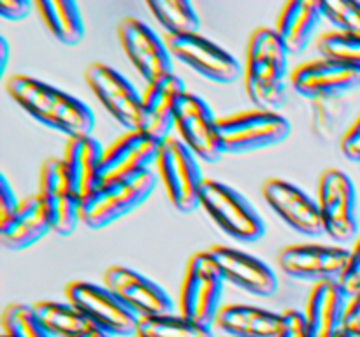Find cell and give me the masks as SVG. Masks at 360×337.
Instances as JSON below:
<instances>
[{
	"label": "cell",
	"instance_id": "1",
	"mask_svg": "<svg viewBox=\"0 0 360 337\" xmlns=\"http://www.w3.org/2000/svg\"><path fill=\"white\" fill-rule=\"evenodd\" d=\"M9 97L34 119L48 128L72 137L91 136L95 116L91 109L74 95L27 74L7 77Z\"/></svg>",
	"mask_w": 360,
	"mask_h": 337
},
{
	"label": "cell",
	"instance_id": "2",
	"mask_svg": "<svg viewBox=\"0 0 360 337\" xmlns=\"http://www.w3.org/2000/svg\"><path fill=\"white\" fill-rule=\"evenodd\" d=\"M288 51L274 28L259 27L250 35L243 69L245 90L257 109L280 112L288 100Z\"/></svg>",
	"mask_w": 360,
	"mask_h": 337
},
{
	"label": "cell",
	"instance_id": "3",
	"mask_svg": "<svg viewBox=\"0 0 360 337\" xmlns=\"http://www.w3.org/2000/svg\"><path fill=\"white\" fill-rule=\"evenodd\" d=\"M157 185V178L150 168L127 178L105 181L95 192L84 197L81 204V223L91 230H98L127 216L144 204Z\"/></svg>",
	"mask_w": 360,
	"mask_h": 337
},
{
	"label": "cell",
	"instance_id": "4",
	"mask_svg": "<svg viewBox=\"0 0 360 337\" xmlns=\"http://www.w3.org/2000/svg\"><path fill=\"white\" fill-rule=\"evenodd\" d=\"M225 277L210 251H197L186 263L179 288V315L199 325H214L220 312Z\"/></svg>",
	"mask_w": 360,
	"mask_h": 337
},
{
	"label": "cell",
	"instance_id": "5",
	"mask_svg": "<svg viewBox=\"0 0 360 337\" xmlns=\"http://www.w3.org/2000/svg\"><path fill=\"white\" fill-rule=\"evenodd\" d=\"M200 207L221 232L236 241L257 242L266 234V223L255 206L227 183L204 179Z\"/></svg>",
	"mask_w": 360,
	"mask_h": 337
},
{
	"label": "cell",
	"instance_id": "6",
	"mask_svg": "<svg viewBox=\"0 0 360 337\" xmlns=\"http://www.w3.org/2000/svg\"><path fill=\"white\" fill-rule=\"evenodd\" d=\"M218 130L225 153L245 154L285 143L290 121L281 112L255 107L218 118Z\"/></svg>",
	"mask_w": 360,
	"mask_h": 337
},
{
	"label": "cell",
	"instance_id": "7",
	"mask_svg": "<svg viewBox=\"0 0 360 337\" xmlns=\"http://www.w3.org/2000/svg\"><path fill=\"white\" fill-rule=\"evenodd\" d=\"M316 204L322 214L326 234L338 246L359 239L357 188L347 172L327 168L322 172L316 188Z\"/></svg>",
	"mask_w": 360,
	"mask_h": 337
},
{
	"label": "cell",
	"instance_id": "8",
	"mask_svg": "<svg viewBox=\"0 0 360 337\" xmlns=\"http://www.w3.org/2000/svg\"><path fill=\"white\" fill-rule=\"evenodd\" d=\"M67 300L79 309L91 325L112 337H136L141 318L104 284L72 281L65 288Z\"/></svg>",
	"mask_w": 360,
	"mask_h": 337
},
{
	"label": "cell",
	"instance_id": "9",
	"mask_svg": "<svg viewBox=\"0 0 360 337\" xmlns=\"http://www.w3.org/2000/svg\"><path fill=\"white\" fill-rule=\"evenodd\" d=\"M157 168L165 195L179 213L190 214L200 207V190L206 178L197 157L179 137H169L162 143Z\"/></svg>",
	"mask_w": 360,
	"mask_h": 337
},
{
	"label": "cell",
	"instance_id": "10",
	"mask_svg": "<svg viewBox=\"0 0 360 337\" xmlns=\"http://www.w3.org/2000/svg\"><path fill=\"white\" fill-rule=\"evenodd\" d=\"M39 195L51 218L53 232L70 235L81 223V197L65 161L58 157L46 158L39 171Z\"/></svg>",
	"mask_w": 360,
	"mask_h": 337
},
{
	"label": "cell",
	"instance_id": "11",
	"mask_svg": "<svg viewBox=\"0 0 360 337\" xmlns=\"http://www.w3.org/2000/svg\"><path fill=\"white\" fill-rule=\"evenodd\" d=\"M176 130L179 139L199 160L214 164L225 154L218 118L204 98L186 90L176 100Z\"/></svg>",
	"mask_w": 360,
	"mask_h": 337
},
{
	"label": "cell",
	"instance_id": "12",
	"mask_svg": "<svg viewBox=\"0 0 360 337\" xmlns=\"http://www.w3.org/2000/svg\"><path fill=\"white\" fill-rule=\"evenodd\" d=\"M164 41L172 58L190 67L204 79L218 84H231L241 76L243 69L238 60L227 49L200 35L199 32L185 35H165Z\"/></svg>",
	"mask_w": 360,
	"mask_h": 337
},
{
	"label": "cell",
	"instance_id": "13",
	"mask_svg": "<svg viewBox=\"0 0 360 337\" xmlns=\"http://www.w3.org/2000/svg\"><path fill=\"white\" fill-rule=\"evenodd\" d=\"M350 249L329 244H292L278 255V265L292 279L319 284L340 281L347 269Z\"/></svg>",
	"mask_w": 360,
	"mask_h": 337
},
{
	"label": "cell",
	"instance_id": "14",
	"mask_svg": "<svg viewBox=\"0 0 360 337\" xmlns=\"http://www.w3.org/2000/svg\"><path fill=\"white\" fill-rule=\"evenodd\" d=\"M84 79L105 111L125 128V132L139 130L143 95H139L122 72L108 63L94 62L84 70Z\"/></svg>",
	"mask_w": 360,
	"mask_h": 337
},
{
	"label": "cell",
	"instance_id": "15",
	"mask_svg": "<svg viewBox=\"0 0 360 337\" xmlns=\"http://www.w3.org/2000/svg\"><path fill=\"white\" fill-rule=\"evenodd\" d=\"M118 39L127 58L146 84L172 72V56L165 41L139 18H123L118 23Z\"/></svg>",
	"mask_w": 360,
	"mask_h": 337
},
{
	"label": "cell",
	"instance_id": "16",
	"mask_svg": "<svg viewBox=\"0 0 360 337\" xmlns=\"http://www.w3.org/2000/svg\"><path fill=\"white\" fill-rule=\"evenodd\" d=\"M262 197L278 218L292 230L306 237L326 234L319 204L294 183L281 178H271L262 185Z\"/></svg>",
	"mask_w": 360,
	"mask_h": 337
},
{
	"label": "cell",
	"instance_id": "17",
	"mask_svg": "<svg viewBox=\"0 0 360 337\" xmlns=\"http://www.w3.org/2000/svg\"><path fill=\"white\" fill-rule=\"evenodd\" d=\"M290 86L306 100L345 97L360 88V70L322 56L299 65L292 72Z\"/></svg>",
	"mask_w": 360,
	"mask_h": 337
},
{
	"label": "cell",
	"instance_id": "18",
	"mask_svg": "<svg viewBox=\"0 0 360 337\" xmlns=\"http://www.w3.org/2000/svg\"><path fill=\"white\" fill-rule=\"evenodd\" d=\"M104 286L122 298L139 318L172 312L167 291L144 274L125 265H111L104 272Z\"/></svg>",
	"mask_w": 360,
	"mask_h": 337
},
{
	"label": "cell",
	"instance_id": "19",
	"mask_svg": "<svg viewBox=\"0 0 360 337\" xmlns=\"http://www.w3.org/2000/svg\"><path fill=\"white\" fill-rule=\"evenodd\" d=\"M207 251L220 265L225 283L253 295V297H273L278 290V277L267 263L250 253L231 246L217 244Z\"/></svg>",
	"mask_w": 360,
	"mask_h": 337
},
{
	"label": "cell",
	"instance_id": "20",
	"mask_svg": "<svg viewBox=\"0 0 360 337\" xmlns=\"http://www.w3.org/2000/svg\"><path fill=\"white\" fill-rule=\"evenodd\" d=\"M185 91V83L174 72L148 83L141 102L139 130L158 143L169 139L176 126V100Z\"/></svg>",
	"mask_w": 360,
	"mask_h": 337
},
{
	"label": "cell",
	"instance_id": "21",
	"mask_svg": "<svg viewBox=\"0 0 360 337\" xmlns=\"http://www.w3.org/2000/svg\"><path fill=\"white\" fill-rule=\"evenodd\" d=\"M160 147L162 143L143 130H127L104 150L101 164L102 183L150 168L151 164H157Z\"/></svg>",
	"mask_w": 360,
	"mask_h": 337
},
{
	"label": "cell",
	"instance_id": "22",
	"mask_svg": "<svg viewBox=\"0 0 360 337\" xmlns=\"http://www.w3.org/2000/svg\"><path fill=\"white\" fill-rule=\"evenodd\" d=\"M350 295L340 281L313 284L306 300L304 318L313 337H333L345 325Z\"/></svg>",
	"mask_w": 360,
	"mask_h": 337
},
{
	"label": "cell",
	"instance_id": "23",
	"mask_svg": "<svg viewBox=\"0 0 360 337\" xmlns=\"http://www.w3.org/2000/svg\"><path fill=\"white\" fill-rule=\"evenodd\" d=\"M49 232H53L51 218L39 193L25 197L16 213L0 221V242L11 251L30 248Z\"/></svg>",
	"mask_w": 360,
	"mask_h": 337
},
{
	"label": "cell",
	"instance_id": "24",
	"mask_svg": "<svg viewBox=\"0 0 360 337\" xmlns=\"http://www.w3.org/2000/svg\"><path fill=\"white\" fill-rule=\"evenodd\" d=\"M322 20V0H290L280 11L274 32L288 55H299L313 41Z\"/></svg>",
	"mask_w": 360,
	"mask_h": 337
},
{
	"label": "cell",
	"instance_id": "25",
	"mask_svg": "<svg viewBox=\"0 0 360 337\" xmlns=\"http://www.w3.org/2000/svg\"><path fill=\"white\" fill-rule=\"evenodd\" d=\"M281 315L248 304H229L220 309L214 325L231 337H278Z\"/></svg>",
	"mask_w": 360,
	"mask_h": 337
},
{
	"label": "cell",
	"instance_id": "26",
	"mask_svg": "<svg viewBox=\"0 0 360 337\" xmlns=\"http://www.w3.org/2000/svg\"><path fill=\"white\" fill-rule=\"evenodd\" d=\"M104 150L105 147L91 136L67 139L62 160L65 161L83 199L102 185L101 164Z\"/></svg>",
	"mask_w": 360,
	"mask_h": 337
},
{
	"label": "cell",
	"instance_id": "27",
	"mask_svg": "<svg viewBox=\"0 0 360 337\" xmlns=\"http://www.w3.org/2000/svg\"><path fill=\"white\" fill-rule=\"evenodd\" d=\"M34 7L49 34L63 46H77L84 39V21L76 2L37 0Z\"/></svg>",
	"mask_w": 360,
	"mask_h": 337
},
{
	"label": "cell",
	"instance_id": "28",
	"mask_svg": "<svg viewBox=\"0 0 360 337\" xmlns=\"http://www.w3.org/2000/svg\"><path fill=\"white\" fill-rule=\"evenodd\" d=\"M32 309L39 322L55 337H72L91 326L86 316L79 309L74 308L70 302L63 304V302L55 300H39L32 304Z\"/></svg>",
	"mask_w": 360,
	"mask_h": 337
},
{
	"label": "cell",
	"instance_id": "29",
	"mask_svg": "<svg viewBox=\"0 0 360 337\" xmlns=\"http://www.w3.org/2000/svg\"><path fill=\"white\" fill-rule=\"evenodd\" d=\"M146 7L165 30V35L197 34L199 14L186 0H148Z\"/></svg>",
	"mask_w": 360,
	"mask_h": 337
},
{
	"label": "cell",
	"instance_id": "30",
	"mask_svg": "<svg viewBox=\"0 0 360 337\" xmlns=\"http://www.w3.org/2000/svg\"><path fill=\"white\" fill-rule=\"evenodd\" d=\"M309 102V126L313 133L320 140L330 143L336 137H340V130L343 128L345 119H347V102L343 97L330 98H316ZM341 140V137H340Z\"/></svg>",
	"mask_w": 360,
	"mask_h": 337
},
{
	"label": "cell",
	"instance_id": "31",
	"mask_svg": "<svg viewBox=\"0 0 360 337\" xmlns=\"http://www.w3.org/2000/svg\"><path fill=\"white\" fill-rule=\"evenodd\" d=\"M136 337H214L211 329L183 315H157L141 318Z\"/></svg>",
	"mask_w": 360,
	"mask_h": 337
},
{
	"label": "cell",
	"instance_id": "32",
	"mask_svg": "<svg viewBox=\"0 0 360 337\" xmlns=\"http://www.w3.org/2000/svg\"><path fill=\"white\" fill-rule=\"evenodd\" d=\"M4 333L9 337H55L35 316L28 304L13 302L2 312Z\"/></svg>",
	"mask_w": 360,
	"mask_h": 337
},
{
	"label": "cell",
	"instance_id": "33",
	"mask_svg": "<svg viewBox=\"0 0 360 337\" xmlns=\"http://www.w3.org/2000/svg\"><path fill=\"white\" fill-rule=\"evenodd\" d=\"M316 48L323 58L336 60L360 70V34H347V32L336 30L327 32L320 35Z\"/></svg>",
	"mask_w": 360,
	"mask_h": 337
},
{
	"label": "cell",
	"instance_id": "34",
	"mask_svg": "<svg viewBox=\"0 0 360 337\" xmlns=\"http://www.w3.org/2000/svg\"><path fill=\"white\" fill-rule=\"evenodd\" d=\"M322 13L336 32L360 34V0H322Z\"/></svg>",
	"mask_w": 360,
	"mask_h": 337
},
{
	"label": "cell",
	"instance_id": "35",
	"mask_svg": "<svg viewBox=\"0 0 360 337\" xmlns=\"http://www.w3.org/2000/svg\"><path fill=\"white\" fill-rule=\"evenodd\" d=\"M340 283L350 297L360 291V235L355 241L354 248L350 249V258H348L347 269H345Z\"/></svg>",
	"mask_w": 360,
	"mask_h": 337
},
{
	"label": "cell",
	"instance_id": "36",
	"mask_svg": "<svg viewBox=\"0 0 360 337\" xmlns=\"http://www.w3.org/2000/svg\"><path fill=\"white\" fill-rule=\"evenodd\" d=\"M281 332L278 337H313L309 332L308 322L304 318V312L287 309L281 312Z\"/></svg>",
	"mask_w": 360,
	"mask_h": 337
},
{
	"label": "cell",
	"instance_id": "37",
	"mask_svg": "<svg viewBox=\"0 0 360 337\" xmlns=\"http://www.w3.org/2000/svg\"><path fill=\"white\" fill-rule=\"evenodd\" d=\"M341 153L347 160L360 161V114L354 123L348 126L347 133L340 140Z\"/></svg>",
	"mask_w": 360,
	"mask_h": 337
},
{
	"label": "cell",
	"instance_id": "38",
	"mask_svg": "<svg viewBox=\"0 0 360 337\" xmlns=\"http://www.w3.org/2000/svg\"><path fill=\"white\" fill-rule=\"evenodd\" d=\"M20 204L21 200L16 197L13 186L9 185L6 176H2V179H0V221L13 216L18 207H20Z\"/></svg>",
	"mask_w": 360,
	"mask_h": 337
},
{
	"label": "cell",
	"instance_id": "39",
	"mask_svg": "<svg viewBox=\"0 0 360 337\" xmlns=\"http://www.w3.org/2000/svg\"><path fill=\"white\" fill-rule=\"evenodd\" d=\"M32 4L27 0H2L0 2V16L7 21H21L28 16Z\"/></svg>",
	"mask_w": 360,
	"mask_h": 337
},
{
	"label": "cell",
	"instance_id": "40",
	"mask_svg": "<svg viewBox=\"0 0 360 337\" xmlns=\"http://www.w3.org/2000/svg\"><path fill=\"white\" fill-rule=\"evenodd\" d=\"M343 329L357 330V332H360V291L355 293L354 297H350V300H348Z\"/></svg>",
	"mask_w": 360,
	"mask_h": 337
},
{
	"label": "cell",
	"instance_id": "41",
	"mask_svg": "<svg viewBox=\"0 0 360 337\" xmlns=\"http://www.w3.org/2000/svg\"><path fill=\"white\" fill-rule=\"evenodd\" d=\"M7 62H9V42L6 37H0V70H6Z\"/></svg>",
	"mask_w": 360,
	"mask_h": 337
},
{
	"label": "cell",
	"instance_id": "42",
	"mask_svg": "<svg viewBox=\"0 0 360 337\" xmlns=\"http://www.w3.org/2000/svg\"><path fill=\"white\" fill-rule=\"evenodd\" d=\"M72 337H112V336H109L108 332L101 330V329H98V326L91 325V326H88V329L84 330V332L76 333V336H72Z\"/></svg>",
	"mask_w": 360,
	"mask_h": 337
},
{
	"label": "cell",
	"instance_id": "43",
	"mask_svg": "<svg viewBox=\"0 0 360 337\" xmlns=\"http://www.w3.org/2000/svg\"><path fill=\"white\" fill-rule=\"evenodd\" d=\"M333 337H360V332H357V330H350V329H341L340 332L334 333Z\"/></svg>",
	"mask_w": 360,
	"mask_h": 337
},
{
	"label": "cell",
	"instance_id": "44",
	"mask_svg": "<svg viewBox=\"0 0 360 337\" xmlns=\"http://www.w3.org/2000/svg\"><path fill=\"white\" fill-rule=\"evenodd\" d=\"M2 337H9V336H7V333H4V336Z\"/></svg>",
	"mask_w": 360,
	"mask_h": 337
},
{
	"label": "cell",
	"instance_id": "45",
	"mask_svg": "<svg viewBox=\"0 0 360 337\" xmlns=\"http://www.w3.org/2000/svg\"><path fill=\"white\" fill-rule=\"evenodd\" d=\"M224 337H231V336H224Z\"/></svg>",
	"mask_w": 360,
	"mask_h": 337
}]
</instances>
